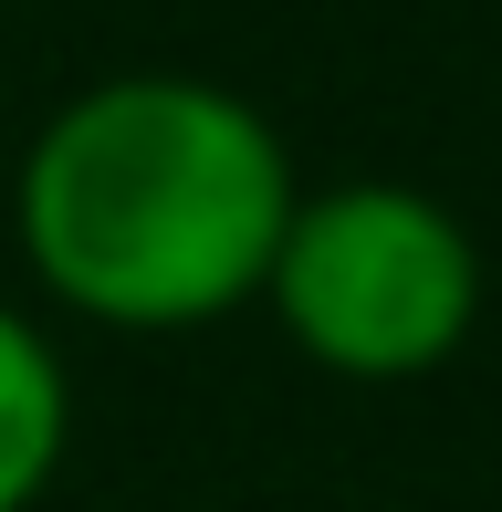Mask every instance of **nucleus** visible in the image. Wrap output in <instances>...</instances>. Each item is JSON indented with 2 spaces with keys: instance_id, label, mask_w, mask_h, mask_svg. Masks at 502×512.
Wrapping results in <instances>:
<instances>
[{
  "instance_id": "f257e3e1",
  "label": "nucleus",
  "mask_w": 502,
  "mask_h": 512,
  "mask_svg": "<svg viewBox=\"0 0 502 512\" xmlns=\"http://www.w3.org/2000/svg\"><path fill=\"white\" fill-rule=\"evenodd\" d=\"M293 147L210 74H105L21 147V262L53 304L116 335H189L262 304L293 220Z\"/></svg>"
},
{
  "instance_id": "f03ea898",
  "label": "nucleus",
  "mask_w": 502,
  "mask_h": 512,
  "mask_svg": "<svg viewBox=\"0 0 502 512\" xmlns=\"http://www.w3.org/2000/svg\"><path fill=\"white\" fill-rule=\"evenodd\" d=\"M262 304L325 377L408 387L471 345L482 251H471L461 209H440L408 178H335V189H293Z\"/></svg>"
},
{
  "instance_id": "7ed1b4c3",
  "label": "nucleus",
  "mask_w": 502,
  "mask_h": 512,
  "mask_svg": "<svg viewBox=\"0 0 502 512\" xmlns=\"http://www.w3.org/2000/svg\"><path fill=\"white\" fill-rule=\"evenodd\" d=\"M74 450V377L53 335L21 304H0V512H32Z\"/></svg>"
}]
</instances>
